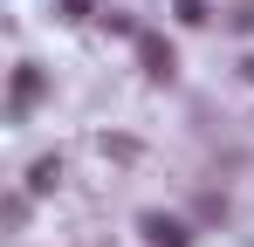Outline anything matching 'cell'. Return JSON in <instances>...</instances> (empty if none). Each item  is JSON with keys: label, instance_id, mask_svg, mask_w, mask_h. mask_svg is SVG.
<instances>
[{"label": "cell", "instance_id": "cell-1", "mask_svg": "<svg viewBox=\"0 0 254 247\" xmlns=\"http://www.w3.org/2000/svg\"><path fill=\"white\" fill-rule=\"evenodd\" d=\"M137 62H144V76H158V82H165L172 69H179V55H172V41H158V35H137Z\"/></svg>", "mask_w": 254, "mask_h": 247}, {"label": "cell", "instance_id": "cell-2", "mask_svg": "<svg viewBox=\"0 0 254 247\" xmlns=\"http://www.w3.org/2000/svg\"><path fill=\"white\" fill-rule=\"evenodd\" d=\"M137 234H144L151 247H186V241H192V234H186L172 213H144V220H137Z\"/></svg>", "mask_w": 254, "mask_h": 247}, {"label": "cell", "instance_id": "cell-3", "mask_svg": "<svg viewBox=\"0 0 254 247\" xmlns=\"http://www.w3.org/2000/svg\"><path fill=\"white\" fill-rule=\"evenodd\" d=\"M35 96H42V76H35V69H14V117H21Z\"/></svg>", "mask_w": 254, "mask_h": 247}, {"label": "cell", "instance_id": "cell-4", "mask_svg": "<svg viewBox=\"0 0 254 247\" xmlns=\"http://www.w3.org/2000/svg\"><path fill=\"white\" fill-rule=\"evenodd\" d=\"M55 179H62V165H55V158H42V165H35V179H28V185H35V192H48Z\"/></svg>", "mask_w": 254, "mask_h": 247}, {"label": "cell", "instance_id": "cell-5", "mask_svg": "<svg viewBox=\"0 0 254 247\" xmlns=\"http://www.w3.org/2000/svg\"><path fill=\"white\" fill-rule=\"evenodd\" d=\"M89 7H96V0H62V14H69V21H83Z\"/></svg>", "mask_w": 254, "mask_h": 247}, {"label": "cell", "instance_id": "cell-6", "mask_svg": "<svg viewBox=\"0 0 254 247\" xmlns=\"http://www.w3.org/2000/svg\"><path fill=\"white\" fill-rule=\"evenodd\" d=\"M248 69H254V62H248Z\"/></svg>", "mask_w": 254, "mask_h": 247}]
</instances>
